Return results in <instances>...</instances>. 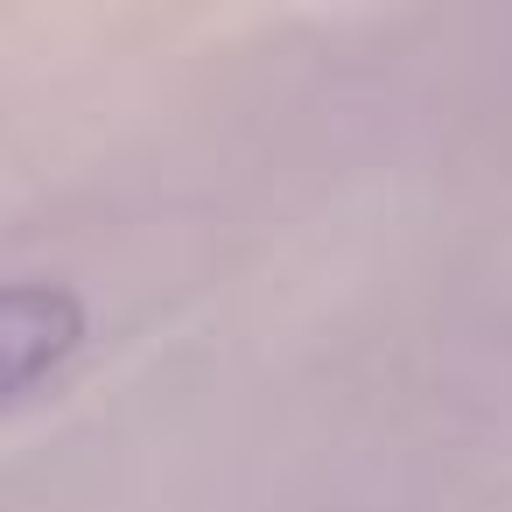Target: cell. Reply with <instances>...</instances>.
Segmentation results:
<instances>
[{
    "instance_id": "6da1fadb",
    "label": "cell",
    "mask_w": 512,
    "mask_h": 512,
    "mask_svg": "<svg viewBox=\"0 0 512 512\" xmlns=\"http://www.w3.org/2000/svg\"><path fill=\"white\" fill-rule=\"evenodd\" d=\"M85 337L78 295L50 281H8L0 288V407L22 400L36 379H50Z\"/></svg>"
}]
</instances>
